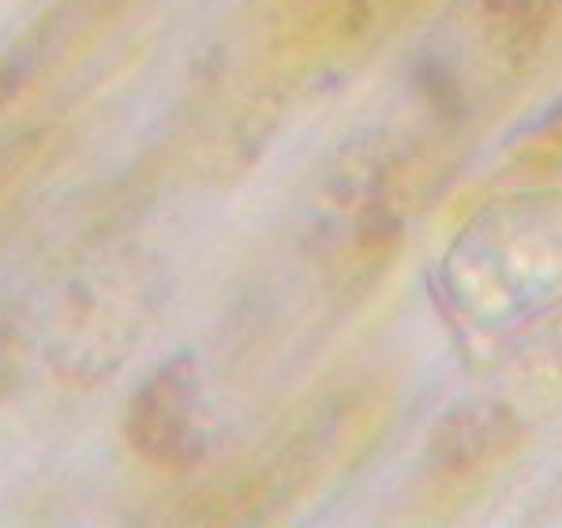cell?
<instances>
[{"label":"cell","instance_id":"6da1fadb","mask_svg":"<svg viewBox=\"0 0 562 528\" xmlns=\"http://www.w3.org/2000/svg\"><path fill=\"white\" fill-rule=\"evenodd\" d=\"M420 195V158L405 139L371 135L341 154L319 199V236L349 270H371L402 240Z\"/></svg>","mask_w":562,"mask_h":528},{"label":"cell","instance_id":"7a4b0ae2","mask_svg":"<svg viewBox=\"0 0 562 528\" xmlns=\"http://www.w3.org/2000/svg\"><path fill=\"white\" fill-rule=\"evenodd\" d=\"M154 270L143 255H113L68 281L49 318L45 352L65 379H109L128 357L154 307Z\"/></svg>","mask_w":562,"mask_h":528},{"label":"cell","instance_id":"3957f363","mask_svg":"<svg viewBox=\"0 0 562 528\" xmlns=\"http://www.w3.org/2000/svg\"><path fill=\"white\" fill-rule=\"evenodd\" d=\"M124 435L147 465L169 472L195 469L206 458L211 413L192 352H177L139 382L124 416Z\"/></svg>","mask_w":562,"mask_h":528},{"label":"cell","instance_id":"277c9868","mask_svg":"<svg viewBox=\"0 0 562 528\" xmlns=\"http://www.w3.org/2000/svg\"><path fill=\"white\" fill-rule=\"evenodd\" d=\"M521 442V420L498 402H469L447 413L431 431V465L447 476H469L503 461Z\"/></svg>","mask_w":562,"mask_h":528},{"label":"cell","instance_id":"5b68a950","mask_svg":"<svg viewBox=\"0 0 562 528\" xmlns=\"http://www.w3.org/2000/svg\"><path fill=\"white\" fill-rule=\"evenodd\" d=\"M559 0H473V15L495 57L525 64L548 38Z\"/></svg>","mask_w":562,"mask_h":528},{"label":"cell","instance_id":"8992f818","mask_svg":"<svg viewBox=\"0 0 562 528\" xmlns=\"http://www.w3.org/2000/svg\"><path fill=\"white\" fill-rule=\"evenodd\" d=\"M420 0H323L319 34L338 49L379 42L397 20L413 12Z\"/></svg>","mask_w":562,"mask_h":528},{"label":"cell","instance_id":"52a82bcc","mask_svg":"<svg viewBox=\"0 0 562 528\" xmlns=\"http://www.w3.org/2000/svg\"><path fill=\"white\" fill-rule=\"evenodd\" d=\"M23 352H26L23 318L15 315L12 307H0V394L20 379Z\"/></svg>","mask_w":562,"mask_h":528},{"label":"cell","instance_id":"ba28073f","mask_svg":"<svg viewBox=\"0 0 562 528\" xmlns=\"http://www.w3.org/2000/svg\"><path fill=\"white\" fill-rule=\"evenodd\" d=\"M23 79H26V64L20 57L0 60V105H8L15 94H20Z\"/></svg>","mask_w":562,"mask_h":528},{"label":"cell","instance_id":"9c48e42d","mask_svg":"<svg viewBox=\"0 0 562 528\" xmlns=\"http://www.w3.org/2000/svg\"><path fill=\"white\" fill-rule=\"evenodd\" d=\"M281 4H312V8H319L323 0H281Z\"/></svg>","mask_w":562,"mask_h":528}]
</instances>
